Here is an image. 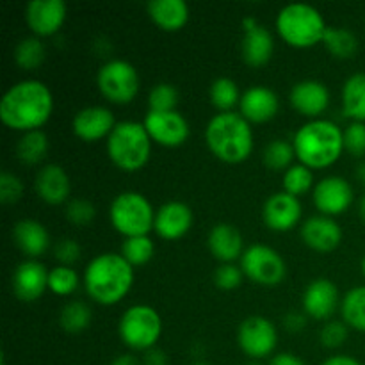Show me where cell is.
<instances>
[{
    "mask_svg": "<svg viewBox=\"0 0 365 365\" xmlns=\"http://www.w3.org/2000/svg\"><path fill=\"white\" fill-rule=\"evenodd\" d=\"M53 98L46 84L36 78L16 82L0 100V120L14 130H39L48 121Z\"/></svg>",
    "mask_w": 365,
    "mask_h": 365,
    "instance_id": "obj_1",
    "label": "cell"
},
{
    "mask_svg": "<svg viewBox=\"0 0 365 365\" xmlns=\"http://www.w3.org/2000/svg\"><path fill=\"white\" fill-rule=\"evenodd\" d=\"M134 284V271L123 255L102 253L88 264L84 285L89 298L100 305L121 302Z\"/></svg>",
    "mask_w": 365,
    "mask_h": 365,
    "instance_id": "obj_2",
    "label": "cell"
},
{
    "mask_svg": "<svg viewBox=\"0 0 365 365\" xmlns=\"http://www.w3.org/2000/svg\"><path fill=\"white\" fill-rule=\"evenodd\" d=\"M292 145L302 164L321 170L339 160L344 150V132L330 120H312L298 128Z\"/></svg>",
    "mask_w": 365,
    "mask_h": 365,
    "instance_id": "obj_3",
    "label": "cell"
},
{
    "mask_svg": "<svg viewBox=\"0 0 365 365\" xmlns=\"http://www.w3.org/2000/svg\"><path fill=\"white\" fill-rule=\"evenodd\" d=\"M205 141L210 152L228 164L242 163L253 150L250 121L239 113H220L207 123Z\"/></svg>",
    "mask_w": 365,
    "mask_h": 365,
    "instance_id": "obj_4",
    "label": "cell"
},
{
    "mask_svg": "<svg viewBox=\"0 0 365 365\" xmlns=\"http://www.w3.org/2000/svg\"><path fill=\"white\" fill-rule=\"evenodd\" d=\"M152 138L139 121H120L107 138L109 159L120 170L138 171L148 163Z\"/></svg>",
    "mask_w": 365,
    "mask_h": 365,
    "instance_id": "obj_5",
    "label": "cell"
},
{
    "mask_svg": "<svg viewBox=\"0 0 365 365\" xmlns=\"http://www.w3.org/2000/svg\"><path fill=\"white\" fill-rule=\"evenodd\" d=\"M327 27L323 14L310 4H289L282 7L277 16V29L282 39L296 48H309L323 43Z\"/></svg>",
    "mask_w": 365,
    "mask_h": 365,
    "instance_id": "obj_6",
    "label": "cell"
},
{
    "mask_svg": "<svg viewBox=\"0 0 365 365\" xmlns=\"http://www.w3.org/2000/svg\"><path fill=\"white\" fill-rule=\"evenodd\" d=\"M113 227L125 237L148 235L155 225V212L152 203L141 192L127 191L113 200L109 209Z\"/></svg>",
    "mask_w": 365,
    "mask_h": 365,
    "instance_id": "obj_7",
    "label": "cell"
},
{
    "mask_svg": "<svg viewBox=\"0 0 365 365\" xmlns=\"http://www.w3.org/2000/svg\"><path fill=\"white\" fill-rule=\"evenodd\" d=\"M118 331L125 346L135 351L155 348L163 334V319L155 309L148 305H134L121 316Z\"/></svg>",
    "mask_w": 365,
    "mask_h": 365,
    "instance_id": "obj_8",
    "label": "cell"
},
{
    "mask_svg": "<svg viewBox=\"0 0 365 365\" xmlns=\"http://www.w3.org/2000/svg\"><path fill=\"white\" fill-rule=\"evenodd\" d=\"M100 93L113 103H128L139 91L138 70L125 59H110L96 73Z\"/></svg>",
    "mask_w": 365,
    "mask_h": 365,
    "instance_id": "obj_9",
    "label": "cell"
},
{
    "mask_svg": "<svg viewBox=\"0 0 365 365\" xmlns=\"http://www.w3.org/2000/svg\"><path fill=\"white\" fill-rule=\"evenodd\" d=\"M241 269L246 277L259 285L274 287L287 274V266L277 250L264 245H253L241 257Z\"/></svg>",
    "mask_w": 365,
    "mask_h": 365,
    "instance_id": "obj_10",
    "label": "cell"
},
{
    "mask_svg": "<svg viewBox=\"0 0 365 365\" xmlns=\"http://www.w3.org/2000/svg\"><path fill=\"white\" fill-rule=\"evenodd\" d=\"M278 334L274 324L262 316H252L239 324L237 344L250 359L260 360L274 351Z\"/></svg>",
    "mask_w": 365,
    "mask_h": 365,
    "instance_id": "obj_11",
    "label": "cell"
},
{
    "mask_svg": "<svg viewBox=\"0 0 365 365\" xmlns=\"http://www.w3.org/2000/svg\"><path fill=\"white\" fill-rule=\"evenodd\" d=\"M143 125L153 141L170 148L184 145L191 132L187 120L178 110H148Z\"/></svg>",
    "mask_w": 365,
    "mask_h": 365,
    "instance_id": "obj_12",
    "label": "cell"
},
{
    "mask_svg": "<svg viewBox=\"0 0 365 365\" xmlns=\"http://www.w3.org/2000/svg\"><path fill=\"white\" fill-rule=\"evenodd\" d=\"M264 223L273 232H289L302 220V203L298 196L289 192H274L266 200L262 209Z\"/></svg>",
    "mask_w": 365,
    "mask_h": 365,
    "instance_id": "obj_13",
    "label": "cell"
},
{
    "mask_svg": "<svg viewBox=\"0 0 365 365\" xmlns=\"http://www.w3.org/2000/svg\"><path fill=\"white\" fill-rule=\"evenodd\" d=\"M353 187L342 177H327L314 187V203L324 216L346 212L353 203Z\"/></svg>",
    "mask_w": 365,
    "mask_h": 365,
    "instance_id": "obj_14",
    "label": "cell"
},
{
    "mask_svg": "<svg viewBox=\"0 0 365 365\" xmlns=\"http://www.w3.org/2000/svg\"><path fill=\"white\" fill-rule=\"evenodd\" d=\"M66 18V4L63 0H32L25 7V20L38 36H52Z\"/></svg>",
    "mask_w": 365,
    "mask_h": 365,
    "instance_id": "obj_15",
    "label": "cell"
},
{
    "mask_svg": "<svg viewBox=\"0 0 365 365\" xmlns=\"http://www.w3.org/2000/svg\"><path fill=\"white\" fill-rule=\"evenodd\" d=\"M73 132L82 141H98L109 138L113 128L116 127L113 110L102 106L84 107L73 116Z\"/></svg>",
    "mask_w": 365,
    "mask_h": 365,
    "instance_id": "obj_16",
    "label": "cell"
},
{
    "mask_svg": "<svg viewBox=\"0 0 365 365\" xmlns=\"http://www.w3.org/2000/svg\"><path fill=\"white\" fill-rule=\"evenodd\" d=\"M48 289V271L38 260H25L13 273V291L21 302H36Z\"/></svg>",
    "mask_w": 365,
    "mask_h": 365,
    "instance_id": "obj_17",
    "label": "cell"
},
{
    "mask_svg": "<svg viewBox=\"0 0 365 365\" xmlns=\"http://www.w3.org/2000/svg\"><path fill=\"white\" fill-rule=\"evenodd\" d=\"M36 192L48 205H61L70 202L71 182L64 168L59 164H46L36 175Z\"/></svg>",
    "mask_w": 365,
    "mask_h": 365,
    "instance_id": "obj_18",
    "label": "cell"
},
{
    "mask_svg": "<svg viewBox=\"0 0 365 365\" xmlns=\"http://www.w3.org/2000/svg\"><path fill=\"white\" fill-rule=\"evenodd\" d=\"M192 225V210L189 205L178 200H171V202L160 205V209L155 212V225L153 230L168 241H175L180 239L189 232Z\"/></svg>",
    "mask_w": 365,
    "mask_h": 365,
    "instance_id": "obj_19",
    "label": "cell"
},
{
    "mask_svg": "<svg viewBox=\"0 0 365 365\" xmlns=\"http://www.w3.org/2000/svg\"><path fill=\"white\" fill-rule=\"evenodd\" d=\"M302 239L309 248L327 253L337 248L342 241V228L330 216H312L303 223Z\"/></svg>",
    "mask_w": 365,
    "mask_h": 365,
    "instance_id": "obj_20",
    "label": "cell"
},
{
    "mask_svg": "<svg viewBox=\"0 0 365 365\" xmlns=\"http://www.w3.org/2000/svg\"><path fill=\"white\" fill-rule=\"evenodd\" d=\"M289 98H291L292 107L298 113L305 114L309 118H316L328 109L330 91L321 81L307 78V81L296 82L292 86Z\"/></svg>",
    "mask_w": 365,
    "mask_h": 365,
    "instance_id": "obj_21",
    "label": "cell"
},
{
    "mask_svg": "<svg viewBox=\"0 0 365 365\" xmlns=\"http://www.w3.org/2000/svg\"><path fill=\"white\" fill-rule=\"evenodd\" d=\"M339 305L337 285L327 278L310 282L303 294V309L314 319H328L335 314Z\"/></svg>",
    "mask_w": 365,
    "mask_h": 365,
    "instance_id": "obj_22",
    "label": "cell"
},
{
    "mask_svg": "<svg viewBox=\"0 0 365 365\" xmlns=\"http://www.w3.org/2000/svg\"><path fill=\"white\" fill-rule=\"evenodd\" d=\"M239 106H241V114L246 120L264 123L277 116L280 102L273 89L266 88V86H253L242 93Z\"/></svg>",
    "mask_w": 365,
    "mask_h": 365,
    "instance_id": "obj_23",
    "label": "cell"
},
{
    "mask_svg": "<svg viewBox=\"0 0 365 365\" xmlns=\"http://www.w3.org/2000/svg\"><path fill=\"white\" fill-rule=\"evenodd\" d=\"M210 253L223 264H232L245 253V239L239 228L230 223H217L210 228L207 237Z\"/></svg>",
    "mask_w": 365,
    "mask_h": 365,
    "instance_id": "obj_24",
    "label": "cell"
},
{
    "mask_svg": "<svg viewBox=\"0 0 365 365\" xmlns=\"http://www.w3.org/2000/svg\"><path fill=\"white\" fill-rule=\"evenodd\" d=\"M14 245L29 257H39L48 250L50 235L45 225L36 220H21L13 227Z\"/></svg>",
    "mask_w": 365,
    "mask_h": 365,
    "instance_id": "obj_25",
    "label": "cell"
},
{
    "mask_svg": "<svg viewBox=\"0 0 365 365\" xmlns=\"http://www.w3.org/2000/svg\"><path fill=\"white\" fill-rule=\"evenodd\" d=\"M242 59L248 63L250 66H262L271 59L274 50V39L269 29L264 25H257V27L245 31V38H242Z\"/></svg>",
    "mask_w": 365,
    "mask_h": 365,
    "instance_id": "obj_26",
    "label": "cell"
},
{
    "mask_svg": "<svg viewBox=\"0 0 365 365\" xmlns=\"http://www.w3.org/2000/svg\"><path fill=\"white\" fill-rule=\"evenodd\" d=\"M148 14L164 31H178L189 20V6L184 0H152Z\"/></svg>",
    "mask_w": 365,
    "mask_h": 365,
    "instance_id": "obj_27",
    "label": "cell"
},
{
    "mask_svg": "<svg viewBox=\"0 0 365 365\" xmlns=\"http://www.w3.org/2000/svg\"><path fill=\"white\" fill-rule=\"evenodd\" d=\"M342 109L353 121H365V73H355L342 86Z\"/></svg>",
    "mask_w": 365,
    "mask_h": 365,
    "instance_id": "obj_28",
    "label": "cell"
},
{
    "mask_svg": "<svg viewBox=\"0 0 365 365\" xmlns=\"http://www.w3.org/2000/svg\"><path fill=\"white\" fill-rule=\"evenodd\" d=\"M323 43L328 52L339 59H349L359 50V39L346 27H327Z\"/></svg>",
    "mask_w": 365,
    "mask_h": 365,
    "instance_id": "obj_29",
    "label": "cell"
},
{
    "mask_svg": "<svg viewBox=\"0 0 365 365\" xmlns=\"http://www.w3.org/2000/svg\"><path fill=\"white\" fill-rule=\"evenodd\" d=\"M48 152V138L43 130L25 132L16 145V155L24 164H38Z\"/></svg>",
    "mask_w": 365,
    "mask_h": 365,
    "instance_id": "obj_30",
    "label": "cell"
},
{
    "mask_svg": "<svg viewBox=\"0 0 365 365\" xmlns=\"http://www.w3.org/2000/svg\"><path fill=\"white\" fill-rule=\"evenodd\" d=\"M342 319L348 327L365 331V285L355 287L342 299Z\"/></svg>",
    "mask_w": 365,
    "mask_h": 365,
    "instance_id": "obj_31",
    "label": "cell"
},
{
    "mask_svg": "<svg viewBox=\"0 0 365 365\" xmlns=\"http://www.w3.org/2000/svg\"><path fill=\"white\" fill-rule=\"evenodd\" d=\"M59 323L68 334H81L91 323V309L82 302H70L63 307Z\"/></svg>",
    "mask_w": 365,
    "mask_h": 365,
    "instance_id": "obj_32",
    "label": "cell"
},
{
    "mask_svg": "<svg viewBox=\"0 0 365 365\" xmlns=\"http://www.w3.org/2000/svg\"><path fill=\"white\" fill-rule=\"evenodd\" d=\"M210 102L221 109V113H228V109L241 102V91H239L237 84L228 77H220L210 84Z\"/></svg>",
    "mask_w": 365,
    "mask_h": 365,
    "instance_id": "obj_33",
    "label": "cell"
},
{
    "mask_svg": "<svg viewBox=\"0 0 365 365\" xmlns=\"http://www.w3.org/2000/svg\"><path fill=\"white\" fill-rule=\"evenodd\" d=\"M14 61L24 70H34L45 61V45L39 38H24L14 46Z\"/></svg>",
    "mask_w": 365,
    "mask_h": 365,
    "instance_id": "obj_34",
    "label": "cell"
},
{
    "mask_svg": "<svg viewBox=\"0 0 365 365\" xmlns=\"http://www.w3.org/2000/svg\"><path fill=\"white\" fill-rule=\"evenodd\" d=\"M296 157L294 145L285 139H273L271 143H267L266 148H264V164H266L269 170L282 171L285 168H291L292 159Z\"/></svg>",
    "mask_w": 365,
    "mask_h": 365,
    "instance_id": "obj_35",
    "label": "cell"
},
{
    "mask_svg": "<svg viewBox=\"0 0 365 365\" xmlns=\"http://www.w3.org/2000/svg\"><path fill=\"white\" fill-rule=\"evenodd\" d=\"M155 253V245L148 235H138V237H127L121 246V255L127 259L130 266H143L150 262Z\"/></svg>",
    "mask_w": 365,
    "mask_h": 365,
    "instance_id": "obj_36",
    "label": "cell"
},
{
    "mask_svg": "<svg viewBox=\"0 0 365 365\" xmlns=\"http://www.w3.org/2000/svg\"><path fill=\"white\" fill-rule=\"evenodd\" d=\"M314 184V173L305 164H294L284 175V191L292 196L305 195Z\"/></svg>",
    "mask_w": 365,
    "mask_h": 365,
    "instance_id": "obj_37",
    "label": "cell"
},
{
    "mask_svg": "<svg viewBox=\"0 0 365 365\" xmlns=\"http://www.w3.org/2000/svg\"><path fill=\"white\" fill-rule=\"evenodd\" d=\"M78 277L70 266H57L48 271V289L53 294L68 296L77 289Z\"/></svg>",
    "mask_w": 365,
    "mask_h": 365,
    "instance_id": "obj_38",
    "label": "cell"
},
{
    "mask_svg": "<svg viewBox=\"0 0 365 365\" xmlns=\"http://www.w3.org/2000/svg\"><path fill=\"white\" fill-rule=\"evenodd\" d=\"M150 110H175L178 103V91L170 82H159L148 95Z\"/></svg>",
    "mask_w": 365,
    "mask_h": 365,
    "instance_id": "obj_39",
    "label": "cell"
},
{
    "mask_svg": "<svg viewBox=\"0 0 365 365\" xmlns=\"http://www.w3.org/2000/svg\"><path fill=\"white\" fill-rule=\"evenodd\" d=\"M66 220L73 225H88L95 220V205L86 198H71L66 203Z\"/></svg>",
    "mask_w": 365,
    "mask_h": 365,
    "instance_id": "obj_40",
    "label": "cell"
},
{
    "mask_svg": "<svg viewBox=\"0 0 365 365\" xmlns=\"http://www.w3.org/2000/svg\"><path fill=\"white\" fill-rule=\"evenodd\" d=\"M242 269L234 266V264H221L216 271H214V284L221 291H234L241 285L242 282Z\"/></svg>",
    "mask_w": 365,
    "mask_h": 365,
    "instance_id": "obj_41",
    "label": "cell"
},
{
    "mask_svg": "<svg viewBox=\"0 0 365 365\" xmlns=\"http://www.w3.org/2000/svg\"><path fill=\"white\" fill-rule=\"evenodd\" d=\"M344 148L353 157L365 155V123L362 121H353L344 130Z\"/></svg>",
    "mask_w": 365,
    "mask_h": 365,
    "instance_id": "obj_42",
    "label": "cell"
},
{
    "mask_svg": "<svg viewBox=\"0 0 365 365\" xmlns=\"http://www.w3.org/2000/svg\"><path fill=\"white\" fill-rule=\"evenodd\" d=\"M21 195H24V184L20 178L11 171H2L0 173V202L11 205V203H16Z\"/></svg>",
    "mask_w": 365,
    "mask_h": 365,
    "instance_id": "obj_43",
    "label": "cell"
},
{
    "mask_svg": "<svg viewBox=\"0 0 365 365\" xmlns=\"http://www.w3.org/2000/svg\"><path fill=\"white\" fill-rule=\"evenodd\" d=\"M348 339V324L341 321H331L321 330V342L324 348H339Z\"/></svg>",
    "mask_w": 365,
    "mask_h": 365,
    "instance_id": "obj_44",
    "label": "cell"
},
{
    "mask_svg": "<svg viewBox=\"0 0 365 365\" xmlns=\"http://www.w3.org/2000/svg\"><path fill=\"white\" fill-rule=\"evenodd\" d=\"M81 245L75 239H61L53 248V255L59 260L61 266H71L81 259Z\"/></svg>",
    "mask_w": 365,
    "mask_h": 365,
    "instance_id": "obj_45",
    "label": "cell"
},
{
    "mask_svg": "<svg viewBox=\"0 0 365 365\" xmlns=\"http://www.w3.org/2000/svg\"><path fill=\"white\" fill-rule=\"evenodd\" d=\"M305 324H307L305 316H303L302 312H296V310H292V312H289L287 316L284 317V327L287 328L289 331H292V334L302 331L303 328H305Z\"/></svg>",
    "mask_w": 365,
    "mask_h": 365,
    "instance_id": "obj_46",
    "label": "cell"
},
{
    "mask_svg": "<svg viewBox=\"0 0 365 365\" xmlns=\"http://www.w3.org/2000/svg\"><path fill=\"white\" fill-rule=\"evenodd\" d=\"M269 365H305V362L294 353H278L271 359Z\"/></svg>",
    "mask_w": 365,
    "mask_h": 365,
    "instance_id": "obj_47",
    "label": "cell"
},
{
    "mask_svg": "<svg viewBox=\"0 0 365 365\" xmlns=\"http://www.w3.org/2000/svg\"><path fill=\"white\" fill-rule=\"evenodd\" d=\"M145 365H168V356L163 349L152 348L146 351Z\"/></svg>",
    "mask_w": 365,
    "mask_h": 365,
    "instance_id": "obj_48",
    "label": "cell"
},
{
    "mask_svg": "<svg viewBox=\"0 0 365 365\" xmlns=\"http://www.w3.org/2000/svg\"><path fill=\"white\" fill-rule=\"evenodd\" d=\"M323 365H362V364H360L356 359H353V356L335 355V356H330V359L324 360Z\"/></svg>",
    "mask_w": 365,
    "mask_h": 365,
    "instance_id": "obj_49",
    "label": "cell"
},
{
    "mask_svg": "<svg viewBox=\"0 0 365 365\" xmlns=\"http://www.w3.org/2000/svg\"><path fill=\"white\" fill-rule=\"evenodd\" d=\"M110 365H139V364L132 355H120L118 359H114L113 362H110Z\"/></svg>",
    "mask_w": 365,
    "mask_h": 365,
    "instance_id": "obj_50",
    "label": "cell"
},
{
    "mask_svg": "<svg viewBox=\"0 0 365 365\" xmlns=\"http://www.w3.org/2000/svg\"><path fill=\"white\" fill-rule=\"evenodd\" d=\"M355 175L360 182L365 185V163H360L359 166L355 168Z\"/></svg>",
    "mask_w": 365,
    "mask_h": 365,
    "instance_id": "obj_51",
    "label": "cell"
},
{
    "mask_svg": "<svg viewBox=\"0 0 365 365\" xmlns=\"http://www.w3.org/2000/svg\"><path fill=\"white\" fill-rule=\"evenodd\" d=\"M359 210H360V217H362V221L365 223V196H362V200H360Z\"/></svg>",
    "mask_w": 365,
    "mask_h": 365,
    "instance_id": "obj_52",
    "label": "cell"
},
{
    "mask_svg": "<svg viewBox=\"0 0 365 365\" xmlns=\"http://www.w3.org/2000/svg\"><path fill=\"white\" fill-rule=\"evenodd\" d=\"M362 273H364V277H365V255H364V259H362Z\"/></svg>",
    "mask_w": 365,
    "mask_h": 365,
    "instance_id": "obj_53",
    "label": "cell"
},
{
    "mask_svg": "<svg viewBox=\"0 0 365 365\" xmlns=\"http://www.w3.org/2000/svg\"><path fill=\"white\" fill-rule=\"evenodd\" d=\"M248 365H262V364H259V362H257V360H253V362L248 364Z\"/></svg>",
    "mask_w": 365,
    "mask_h": 365,
    "instance_id": "obj_54",
    "label": "cell"
},
{
    "mask_svg": "<svg viewBox=\"0 0 365 365\" xmlns=\"http://www.w3.org/2000/svg\"><path fill=\"white\" fill-rule=\"evenodd\" d=\"M195 365H210V364H205V362H198V364H195Z\"/></svg>",
    "mask_w": 365,
    "mask_h": 365,
    "instance_id": "obj_55",
    "label": "cell"
}]
</instances>
